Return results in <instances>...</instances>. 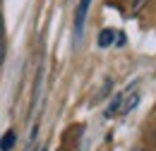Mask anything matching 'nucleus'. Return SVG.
Returning <instances> with one entry per match:
<instances>
[{"label":"nucleus","mask_w":156,"mask_h":151,"mask_svg":"<svg viewBox=\"0 0 156 151\" xmlns=\"http://www.w3.org/2000/svg\"><path fill=\"white\" fill-rule=\"evenodd\" d=\"M113 41H115V31H113V29H103V31L98 34V46H101V48L111 46Z\"/></svg>","instance_id":"3"},{"label":"nucleus","mask_w":156,"mask_h":151,"mask_svg":"<svg viewBox=\"0 0 156 151\" xmlns=\"http://www.w3.org/2000/svg\"><path fill=\"white\" fill-rule=\"evenodd\" d=\"M36 151H46V149H43V146H39V149H36Z\"/></svg>","instance_id":"4"},{"label":"nucleus","mask_w":156,"mask_h":151,"mask_svg":"<svg viewBox=\"0 0 156 151\" xmlns=\"http://www.w3.org/2000/svg\"><path fill=\"white\" fill-rule=\"evenodd\" d=\"M89 7H91V0H79L77 10H75V36H82L84 31V22H87V15H89Z\"/></svg>","instance_id":"1"},{"label":"nucleus","mask_w":156,"mask_h":151,"mask_svg":"<svg viewBox=\"0 0 156 151\" xmlns=\"http://www.w3.org/2000/svg\"><path fill=\"white\" fill-rule=\"evenodd\" d=\"M15 142H17V134L12 132V130L5 132V134H2V139H0V151H10L12 146H15Z\"/></svg>","instance_id":"2"}]
</instances>
